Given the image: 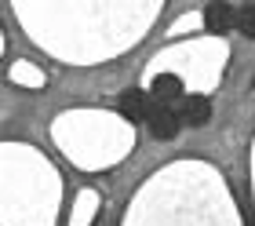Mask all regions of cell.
<instances>
[{
  "mask_svg": "<svg viewBox=\"0 0 255 226\" xmlns=\"http://www.w3.org/2000/svg\"><path fill=\"white\" fill-rule=\"evenodd\" d=\"M117 106H121V113L128 117V121H149V117H153V110H157L153 95H149V91H138V88L121 91Z\"/></svg>",
  "mask_w": 255,
  "mask_h": 226,
  "instance_id": "cell-1",
  "label": "cell"
},
{
  "mask_svg": "<svg viewBox=\"0 0 255 226\" xmlns=\"http://www.w3.org/2000/svg\"><path fill=\"white\" fill-rule=\"evenodd\" d=\"M146 128H149V135L153 139H175L179 135V128H182V121H179V113L171 110V106H157L153 110V117L146 121Z\"/></svg>",
  "mask_w": 255,
  "mask_h": 226,
  "instance_id": "cell-2",
  "label": "cell"
},
{
  "mask_svg": "<svg viewBox=\"0 0 255 226\" xmlns=\"http://www.w3.org/2000/svg\"><path fill=\"white\" fill-rule=\"evenodd\" d=\"M175 113H179L182 124L197 128V124H208V117H212V102H208V95H186Z\"/></svg>",
  "mask_w": 255,
  "mask_h": 226,
  "instance_id": "cell-3",
  "label": "cell"
},
{
  "mask_svg": "<svg viewBox=\"0 0 255 226\" xmlns=\"http://www.w3.org/2000/svg\"><path fill=\"white\" fill-rule=\"evenodd\" d=\"M204 26L212 33L237 29V7H230V4H208L204 7Z\"/></svg>",
  "mask_w": 255,
  "mask_h": 226,
  "instance_id": "cell-4",
  "label": "cell"
},
{
  "mask_svg": "<svg viewBox=\"0 0 255 226\" xmlns=\"http://www.w3.org/2000/svg\"><path fill=\"white\" fill-rule=\"evenodd\" d=\"M149 95H153L157 106H168V102L182 99V80H179L175 73H160V77H153V88H149Z\"/></svg>",
  "mask_w": 255,
  "mask_h": 226,
  "instance_id": "cell-5",
  "label": "cell"
},
{
  "mask_svg": "<svg viewBox=\"0 0 255 226\" xmlns=\"http://www.w3.org/2000/svg\"><path fill=\"white\" fill-rule=\"evenodd\" d=\"M237 29L245 33V37H255V4L237 7Z\"/></svg>",
  "mask_w": 255,
  "mask_h": 226,
  "instance_id": "cell-6",
  "label": "cell"
}]
</instances>
